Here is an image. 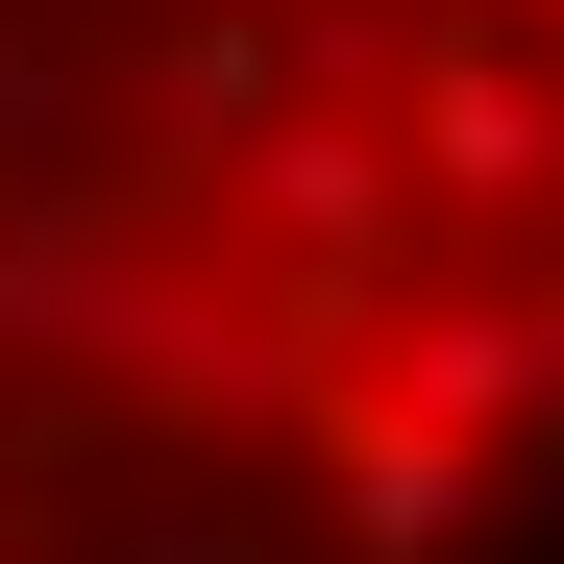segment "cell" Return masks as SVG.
Here are the masks:
<instances>
[{
    "label": "cell",
    "instance_id": "obj_1",
    "mask_svg": "<svg viewBox=\"0 0 564 564\" xmlns=\"http://www.w3.org/2000/svg\"><path fill=\"white\" fill-rule=\"evenodd\" d=\"M0 564H564V0H0Z\"/></svg>",
    "mask_w": 564,
    "mask_h": 564
}]
</instances>
